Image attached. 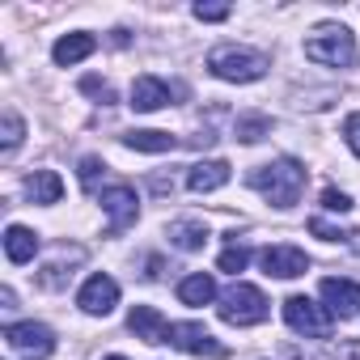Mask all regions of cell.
Listing matches in <instances>:
<instances>
[{
	"mask_svg": "<svg viewBox=\"0 0 360 360\" xmlns=\"http://www.w3.org/2000/svg\"><path fill=\"white\" fill-rule=\"evenodd\" d=\"M305 178H309V174H305L301 161H292V157H276V161L250 169V187H255L267 204H276V208H292V204L301 200V191H305Z\"/></svg>",
	"mask_w": 360,
	"mask_h": 360,
	"instance_id": "obj_1",
	"label": "cell"
},
{
	"mask_svg": "<svg viewBox=\"0 0 360 360\" xmlns=\"http://www.w3.org/2000/svg\"><path fill=\"white\" fill-rule=\"evenodd\" d=\"M208 72L217 81H229V85H250V81H263L267 72V56L255 51V47H217L208 56Z\"/></svg>",
	"mask_w": 360,
	"mask_h": 360,
	"instance_id": "obj_2",
	"label": "cell"
},
{
	"mask_svg": "<svg viewBox=\"0 0 360 360\" xmlns=\"http://www.w3.org/2000/svg\"><path fill=\"white\" fill-rule=\"evenodd\" d=\"M305 60H314V64H322V68H347V64L356 60V39H352V30H347V26H335V22L318 26V30L305 39Z\"/></svg>",
	"mask_w": 360,
	"mask_h": 360,
	"instance_id": "obj_3",
	"label": "cell"
},
{
	"mask_svg": "<svg viewBox=\"0 0 360 360\" xmlns=\"http://www.w3.org/2000/svg\"><path fill=\"white\" fill-rule=\"evenodd\" d=\"M221 318L229 322V326H259L263 318H267V297H263V288H255V284H246V280H238L233 288H225L221 292Z\"/></svg>",
	"mask_w": 360,
	"mask_h": 360,
	"instance_id": "obj_4",
	"label": "cell"
},
{
	"mask_svg": "<svg viewBox=\"0 0 360 360\" xmlns=\"http://www.w3.org/2000/svg\"><path fill=\"white\" fill-rule=\"evenodd\" d=\"M165 343L178 347V352H191V356H208V360H225V356H229V347H225L212 330H204L200 322H169Z\"/></svg>",
	"mask_w": 360,
	"mask_h": 360,
	"instance_id": "obj_5",
	"label": "cell"
},
{
	"mask_svg": "<svg viewBox=\"0 0 360 360\" xmlns=\"http://www.w3.org/2000/svg\"><path fill=\"white\" fill-rule=\"evenodd\" d=\"M284 322L305 339H326L330 335V309L309 301V297H288L284 301Z\"/></svg>",
	"mask_w": 360,
	"mask_h": 360,
	"instance_id": "obj_6",
	"label": "cell"
},
{
	"mask_svg": "<svg viewBox=\"0 0 360 360\" xmlns=\"http://www.w3.org/2000/svg\"><path fill=\"white\" fill-rule=\"evenodd\" d=\"M102 212H106V229L110 233H123L136 225L140 217V200L127 183H115V187H102Z\"/></svg>",
	"mask_w": 360,
	"mask_h": 360,
	"instance_id": "obj_7",
	"label": "cell"
},
{
	"mask_svg": "<svg viewBox=\"0 0 360 360\" xmlns=\"http://www.w3.org/2000/svg\"><path fill=\"white\" fill-rule=\"evenodd\" d=\"M5 343L18 352H30V360H43V356H51L56 335L43 322H13V326H5Z\"/></svg>",
	"mask_w": 360,
	"mask_h": 360,
	"instance_id": "obj_8",
	"label": "cell"
},
{
	"mask_svg": "<svg viewBox=\"0 0 360 360\" xmlns=\"http://www.w3.org/2000/svg\"><path fill=\"white\" fill-rule=\"evenodd\" d=\"M77 305L89 314V318H106L115 305H119V284L110 280V276H89L85 284H81V292H77Z\"/></svg>",
	"mask_w": 360,
	"mask_h": 360,
	"instance_id": "obj_9",
	"label": "cell"
},
{
	"mask_svg": "<svg viewBox=\"0 0 360 360\" xmlns=\"http://www.w3.org/2000/svg\"><path fill=\"white\" fill-rule=\"evenodd\" d=\"M322 305L330 309V318H356L360 314V284L356 280H322Z\"/></svg>",
	"mask_w": 360,
	"mask_h": 360,
	"instance_id": "obj_10",
	"label": "cell"
},
{
	"mask_svg": "<svg viewBox=\"0 0 360 360\" xmlns=\"http://www.w3.org/2000/svg\"><path fill=\"white\" fill-rule=\"evenodd\" d=\"M259 259H263V271L276 276V280H297V276L309 271V259H305V250H297V246H267Z\"/></svg>",
	"mask_w": 360,
	"mask_h": 360,
	"instance_id": "obj_11",
	"label": "cell"
},
{
	"mask_svg": "<svg viewBox=\"0 0 360 360\" xmlns=\"http://www.w3.org/2000/svg\"><path fill=\"white\" fill-rule=\"evenodd\" d=\"M127 330H131L136 339H144V343H165L169 322L161 318V309H153V305H136V309L127 314Z\"/></svg>",
	"mask_w": 360,
	"mask_h": 360,
	"instance_id": "obj_12",
	"label": "cell"
},
{
	"mask_svg": "<svg viewBox=\"0 0 360 360\" xmlns=\"http://www.w3.org/2000/svg\"><path fill=\"white\" fill-rule=\"evenodd\" d=\"M229 183V161H200V165H191V174H187V187L195 191V195H212V191H221Z\"/></svg>",
	"mask_w": 360,
	"mask_h": 360,
	"instance_id": "obj_13",
	"label": "cell"
},
{
	"mask_svg": "<svg viewBox=\"0 0 360 360\" xmlns=\"http://www.w3.org/2000/svg\"><path fill=\"white\" fill-rule=\"evenodd\" d=\"M26 200L30 204H60L64 200V178L56 174V169H34L30 178H26Z\"/></svg>",
	"mask_w": 360,
	"mask_h": 360,
	"instance_id": "obj_14",
	"label": "cell"
},
{
	"mask_svg": "<svg viewBox=\"0 0 360 360\" xmlns=\"http://www.w3.org/2000/svg\"><path fill=\"white\" fill-rule=\"evenodd\" d=\"M94 34H85V30H77V34H64L56 47H51V60L60 64V68H72V64H81V60H89L94 56Z\"/></svg>",
	"mask_w": 360,
	"mask_h": 360,
	"instance_id": "obj_15",
	"label": "cell"
},
{
	"mask_svg": "<svg viewBox=\"0 0 360 360\" xmlns=\"http://www.w3.org/2000/svg\"><path fill=\"white\" fill-rule=\"evenodd\" d=\"M131 106H136V110H144V115H153V110L169 106V85H165V81H157V77H136V85H131Z\"/></svg>",
	"mask_w": 360,
	"mask_h": 360,
	"instance_id": "obj_16",
	"label": "cell"
},
{
	"mask_svg": "<svg viewBox=\"0 0 360 360\" xmlns=\"http://www.w3.org/2000/svg\"><path fill=\"white\" fill-rule=\"evenodd\" d=\"M34 255H39V233L26 225H9L5 229V259L22 267V263H34Z\"/></svg>",
	"mask_w": 360,
	"mask_h": 360,
	"instance_id": "obj_17",
	"label": "cell"
},
{
	"mask_svg": "<svg viewBox=\"0 0 360 360\" xmlns=\"http://www.w3.org/2000/svg\"><path fill=\"white\" fill-rule=\"evenodd\" d=\"M165 233H169V242H174L178 250H187V255H191V250H204V242H208V225H204V221H195V217L174 221Z\"/></svg>",
	"mask_w": 360,
	"mask_h": 360,
	"instance_id": "obj_18",
	"label": "cell"
},
{
	"mask_svg": "<svg viewBox=\"0 0 360 360\" xmlns=\"http://www.w3.org/2000/svg\"><path fill=\"white\" fill-rule=\"evenodd\" d=\"M178 301H183V305H212L217 301V280L208 271L187 276L183 284H178Z\"/></svg>",
	"mask_w": 360,
	"mask_h": 360,
	"instance_id": "obj_19",
	"label": "cell"
},
{
	"mask_svg": "<svg viewBox=\"0 0 360 360\" xmlns=\"http://www.w3.org/2000/svg\"><path fill=\"white\" fill-rule=\"evenodd\" d=\"M123 144L127 148H136V153H169L178 140L169 136V131H153V127H136V131H127L123 136Z\"/></svg>",
	"mask_w": 360,
	"mask_h": 360,
	"instance_id": "obj_20",
	"label": "cell"
},
{
	"mask_svg": "<svg viewBox=\"0 0 360 360\" xmlns=\"http://www.w3.org/2000/svg\"><path fill=\"white\" fill-rule=\"evenodd\" d=\"M22 136H26V123H22V115H18V110H5V115H0V148H5V153H13V148L22 144Z\"/></svg>",
	"mask_w": 360,
	"mask_h": 360,
	"instance_id": "obj_21",
	"label": "cell"
},
{
	"mask_svg": "<svg viewBox=\"0 0 360 360\" xmlns=\"http://www.w3.org/2000/svg\"><path fill=\"white\" fill-rule=\"evenodd\" d=\"M267 131H271V119H267V115H238V140L255 144V140H263Z\"/></svg>",
	"mask_w": 360,
	"mask_h": 360,
	"instance_id": "obj_22",
	"label": "cell"
},
{
	"mask_svg": "<svg viewBox=\"0 0 360 360\" xmlns=\"http://www.w3.org/2000/svg\"><path fill=\"white\" fill-rule=\"evenodd\" d=\"M246 263H250V250H246V246H238V242H229V246L221 250V259H217V267H221V271H229V276L246 271Z\"/></svg>",
	"mask_w": 360,
	"mask_h": 360,
	"instance_id": "obj_23",
	"label": "cell"
},
{
	"mask_svg": "<svg viewBox=\"0 0 360 360\" xmlns=\"http://www.w3.org/2000/svg\"><path fill=\"white\" fill-rule=\"evenodd\" d=\"M309 233L322 238V242H347V238H352V229H339V225H330V221H322V217L309 221Z\"/></svg>",
	"mask_w": 360,
	"mask_h": 360,
	"instance_id": "obj_24",
	"label": "cell"
},
{
	"mask_svg": "<svg viewBox=\"0 0 360 360\" xmlns=\"http://www.w3.org/2000/svg\"><path fill=\"white\" fill-rule=\"evenodd\" d=\"M81 89H85V94H94V98H98L102 106H110V102H115V89H110V81H98V77H85V81H81Z\"/></svg>",
	"mask_w": 360,
	"mask_h": 360,
	"instance_id": "obj_25",
	"label": "cell"
},
{
	"mask_svg": "<svg viewBox=\"0 0 360 360\" xmlns=\"http://www.w3.org/2000/svg\"><path fill=\"white\" fill-rule=\"evenodd\" d=\"M322 208H326V212H352V200H347L343 191L326 187V191H322Z\"/></svg>",
	"mask_w": 360,
	"mask_h": 360,
	"instance_id": "obj_26",
	"label": "cell"
},
{
	"mask_svg": "<svg viewBox=\"0 0 360 360\" xmlns=\"http://www.w3.org/2000/svg\"><path fill=\"white\" fill-rule=\"evenodd\" d=\"M343 140H347V148L360 157V110H356V115H347V123H343Z\"/></svg>",
	"mask_w": 360,
	"mask_h": 360,
	"instance_id": "obj_27",
	"label": "cell"
},
{
	"mask_svg": "<svg viewBox=\"0 0 360 360\" xmlns=\"http://www.w3.org/2000/svg\"><path fill=\"white\" fill-rule=\"evenodd\" d=\"M191 13H195L200 22H225V18H229V5H195Z\"/></svg>",
	"mask_w": 360,
	"mask_h": 360,
	"instance_id": "obj_28",
	"label": "cell"
},
{
	"mask_svg": "<svg viewBox=\"0 0 360 360\" xmlns=\"http://www.w3.org/2000/svg\"><path fill=\"white\" fill-rule=\"evenodd\" d=\"M98 169H106V165H102L98 157H85V161H81V183H85V187H94V178H98Z\"/></svg>",
	"mask_w": 360,
	"mask_h": 360,
	"instance_id": "obj_29",
	"label": "cell"
},
{
	"mask_svg": "<svg viewBox=\"0 0 360 360\" xmlns=\"http://www.w3.org/2000/svg\"><path fill=\"white\" fill-rule=\"evenodd\" d=\"M335 360H360V339H343L335 347Z\"/></svg>",
	"mask_w": 360,
	"mask_h": 360,
	"instance_id": "obj_30",
	"label": "cell"
},
{
	"mask_svg": "<svg viewBox=\"0 0 360 360\" xmlns=\"http://www.w3.org/2000/svg\"><path fill=\"white\" fill-rule=\"evenodd\" d=\"M106 360H127V356H106Z\"/></svg>",
	"mask_w": 360,
	"mask_h": 360,
	"instance_id": "obj_31",
	"label": "cell"
}]
</instances>
